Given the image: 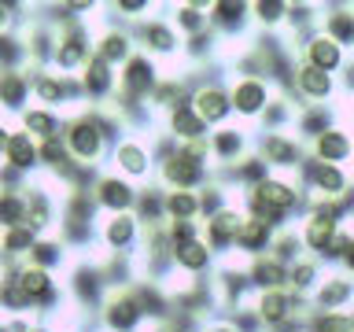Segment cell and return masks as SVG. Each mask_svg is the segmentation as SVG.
<instances>
[{
  "instance_id": "ba28073f",
  "label": "cell",
  "mask_w": 354,
  "mask_h": 332,
  "mask_svg": "<svg viewBox=\"0 0 354 332\" xmlns=\"http://www.w3.org/2000/svg\"><path fill=\"white\" fill-rule=\"evenodd\" d=\"M155 85H159V63H155L151 55L137 52L118 71V96H115V104H148V96H151Z\"/></svg>"
},
{
  "instance_id": "ee69618b",
  "label": "cell",
  "mask_w": 354,
  "mask_h": 332,
  "mask_svg": "<svg viewBox=\"0 0 354 332\" xmlns=\"http://www.w3.org/2000/svg\"><path fill=\"white\" fill-rule=\"evenodd\" d=\"M299 129L310 133V137H321V133L332 129V126H328V115H325V111H310V115L299 118Z\"/></svg>"
},
{
  "instance_id": "f6af8a7d",
  "label": "cell",
  "mask_w": 354,
  "mask_h": 332,
  "mask_svg": "<svg viewBox=\"0 0 354 332\" xmlns=\"http://www.w3.org/2000/svg\"><path fill=\"white\" fill-rule=\"evenodd\" d=\"M288 281H292L295 288H306L310 281H314V266H310V262H299V266H295V270H292V273H288Z\"/></svg>"
},
{
  "instance_id": "e0dca14e",
  "label": "cell",
  "mask_w": 354,
  "mask_h": 332,
  "mask_svg": "<svg viewBox=\"0 0 354 332\" xmlns=\"http://www.w3.org/2000/svg\"><path fill=\"white\" fill-rule=\"evenodd\" d=\"M19 122V133H26V137H33L37 144H48V140H59L63 137V115L59 111H48L41 104H30L22 115L15 118Z\"/></svg>"
},
{
  "instance_id": "e575fe53",
  "label": "cell",
  "mask_w": 354,
  "mask_h": 332,
  "mask_svg": "<svg viewBox=\"0 0 354 332\" xmlns=\"http://www.w3.org/2000/svg\"><path fill=\"white\" fill-rule=\"evenodd\" d=\"M251 281L259 284V288H266V292H273V288H281L288 281V273H284V266L277 262V259H254Z\"/></svg>"
},
{
  "instance_id": "5bb4252c",
  "label": "cell",
  "mask_w": 354,
  "mask_h": 332,
  "mask_svg": "<svg viewBox=\"0 0 354 332\" xmlns=\"http://www.w3.org/2000/svg\"><path fill=\"white\" fill-rule=\"evenodd\" d=\"M93 55L104 59L111 71H122L133 55H137V44H133V33L129 30H118V26H104V30H93Z\"/></svg>"
},
{
  "instance_id": "c3c4849f",
  "label": "cell",
  "mask_w": 354,
  "mask_h": 332,
  "mask_svg": "<svg viewBox=\"0 0 354 332\" xmlns=\"http://www.w3.org/2000/svg\"><path fill=\"white\" fill-rule=\"evenodd\" d=\"M203 332H240L236 325H229V321H214V325H207Z\"/></svg>"
},
{
  "instance_id": "603a6c76",
  "label": "cell",
  "mask_w": 354,
  "mask_h": 332,
  "mask_svg": "<svg viewBox=\"0 0 354 332\" xmlns=\"http://www.w3.org/2000/svg\"><path fill=\"white\" fill-rule=\"evenodd\" d=\"M4 166H11V170H15V174H22V177H33V174L41 170L37 140L15 129V137H11V144H8V155H4Z\"/></svg>"
},
{
  "instance_id": "44dd1931",
  "label": "cell",
  "mask_w": 354,
  "mask_h": 332,
  "mask_svg": "<svg viewBox=\"0 0 354 332\" xmlns=\"http://www.w3.org/2000/svg\"><path fill=\"white\" fill-rule=\"evenodd\" d=\"M0 314L8 321L33 317V303H30V295L22 292L19 270H0Z\"/></svg>"
},
{
  "instance_id": "d6a6232c",
  "label": "cell",
  "mask_w": 354,
  "mask_h": 332,
  "mask_svg": "<svg viewBox=\"0 0 354 332\" xmlns=\"http://www.w3.org/2000/svg\"><path fill=\"white\" fill-rule=\"evenodd\" d=\"M243 144H248L243 129H218V133H210V155L221 159V163L236 159V155L243 151Z\"/></svg>"
},
{
  "instance_id": "5b68a950",
  "label": "cell",
  "mask_w": 354,
  "mask_h": 332,
  "mask_svg": "<svg viewBox=\"0 0 354 332\" xmlns=\"http://www.w3.org/2000/svg\"><path fill=\"white\" fill-rule=\"evenodd\" d=\"M133 33V44H137V52L151 55L155 63L162 66V59H174V55H181V33H177V26L170 19L162 15H148L140 22H133L129 26Z\"/></svg>"
},
{
  "instance_id": "7c38bea8",
  "label": "cell",
  "mask_w": 354,
  "mask_h": 332,
  "mask_svg": "<svg viewBox=\"0 0 354 332\" xmlns=\"http://www.w3.org/2000/svg\"><path fill=\"white\" fill-rule=\"evenodd\" d=\"M77 85H82V100L88 107H111L118 96V74L111 71L104 59H88L77 74Z\"/></svg>"
},
{
  "instance_id": "ffe728a7",
  "label": "cell",
  "mask_w": 354,
  "mask_h": 332,
  "mask_svg": "<svg viewBox=\"0 0 354 332\" xmlns=\"http://www.w3.org/2000/svg\"><path fill=\"white\" fill-rule=\"evenodd\" d=\"M210 262H214V251L207 248L203 237H196V240H188V243H174V248H170V266H174L181 277L207 273Z\"/></svg>"
},
{
  "instance_id": "836d02e7",
  "label": "cell",
  "mask_w": 354,
  "mask_h": 332,
  "mask_svg": "<svg viewBox=\"0 0 354 332\" xmlns=\"http://www.w3.org/2000/svg\"><path fill=\"white\" fill-rule=\"evenodd\" d=\"M207 11L199 8V4H177L174 8V15H170V22L177 26V33H188V37H196V33H203V26H207Z\"/></svg>"
},
{
  "instance_id": "83f0119b",
  "label": "cell",
  "mask_w": 354,
  "mask_h": 332,
  "mask_svg": "<svg viewBox=\"0 0 354 332\" xmlns=\"http://www.w3.org/2000/svg\"><path fill=\"white\" fill-rule=\"evenodd\" d=\"M270 237H273V225H270V221L243 218L240 237H236V248H240V251H248V255H259V251H266V243H270Z\"/></svg>"
},
{
  "instance_id": "8d00e7d4",
  "label": "cell",
  "mask_w": 354,
  "mask_h": 332,
  "mask_svg": "<svg viewBox=\"0 0 354 332\" xmlns=\"http://www.w3.org/2000/svg\"><path fill=\"white\" fill-rule=\"evenodd\" d=\"M351 295H354V284L343 281V277H328V281L317 288V303L325 310H336L339 303H347Z\"/></svg>"
},
{
  "instance_id": "277c9868",
  "label": "cell",
  "mask_w": 354,
  "mask_h": 332,
  "mask_svg": "<svg viewBox=\"0 0 354 332\" xmlns=\"http://www.w3.org/2000/svg\"><path fill=\"white\" fill-rule=\"evenodd\" d=\"M96 19V15H93ZM93 19L74 22V26L55 30V52H52V71L77 77L82 66L93 59Z\"/></svg>"
},
{
  "instance_id": "9a60e30c",
  "label": "cell",
  "mask_w": 354,
  "mask_h": 332,
  "mask_svg": "<svg viewBox=\"0 0 354 332\" xmlns=\"http://www.w3.org/2000/svg\"><path fill=\"white\" fill-rule=\"evenodd\" d=\"M229 104L236 115L243 118H254L270 107V85L254 74H243V77H232V89H229Z\"/></svg>"
},
{
  "instance_id": "3957f363",
  "label": "cell",
  "mask_w": 354,
  "mask_h": 332,
  "mask_svg": "<svg viewBox=\"0 0 354 332\" xmlns=\"http://www.w3.org/2000/svg\"><path fill=\"white\" fill-rule=\"evenodd\" d=\"M30 96L33 104L48 107V111H59V115H74V111H82V85H77V77L71 74H59V71H33V85H30Z\"/></svg>"
},
{
  "instance_id": "d590c367",
  "label": "cell",
  "mask_w": 354,
  "mask_h": 332,
  "mask_svg": "<svg viewBox=\"0 0 354 332\" xmlns=\"http://www.w3.org/2000/svg\"><path fill=\"white\" fill-rule=\"evenodd\" d=\"M310 177H314V185H317L325 196H339L343 188H347V174H343L339 166H328V163L310 166Z\"/></svg>"
},
{
  "instance_id": "6da1fadb",
  "label": "cell",
  "mask_w": 354,
  "mask_h": 332,
  "mask_svg": "<svg viewBox=\"0 0 354 332\" xmlns=\"http://www.w3.org/2000/svg\"><path fill=\"white\" fill-rule=\"evenodd\" d=\"M63 144H66V151H71V159L77 166H93V170L100 166L104 155H111V144L104 137V129H100L96 107H82V111H74V115H66Z\"/></svg>"
},
{
  "instance_id": "bcb514c9",
  "label": "cell",
  "mask_w": 354,
  "mask_h": 332,
  "mask_svg": "<svg viewBox=\"0 0 354 332\" xmlns=\"http://www.w3.org/2000/svg\"><path fill=\"white\" fill-rule=\"evenodd\" d=\"M11 137H15V126H11L8 118H0V159L8 155V144H11Z\"/></svg>"
},
{
  "instance_id": "7dc6e473",
  "label": "cell",
  "mask_w": 354,
  "mask_h": 332,
  "mask_svg": "<svg viewBox=\"0 0 354 332\" xmlns=\"http://www.w3.org/2000/svg\"><path fill=\"white\" fill-rule=\"evenodd\" d=\"M151 332H185V329L177 325V321H155V325H151Z\"/></svg>"
},
{
  "instance_id": "484cf974",
  "label": "cell",
  "mask_w": 354,
  "mask_h": 332,
  "mask_svg": "<svg viewBox=\"0 0 354 332\" xmlns=\"http://www.w3.org/2000/svg\"><path fill=\"white\" fill-rule=\"evenodd\" d=\"M343 63V48L332 37H325V33H317V37H310L306 44V66H317V71L332 74L336 66Z\"/></svg>"
},
{
  "instance_id": "4316f807",
  "label": "cell",
  "mask_w": 354,
  "mask_h": 332,
  "mask_svg": "<svg viewBox=\"0 0 354 332\" xmlns=\"http://www.w3.org/2000/svg\"><path fill=\"white\" fill-rule=\"evenodd\" d=\"M262 163L266 166H295L299 163V144L284 133H266L262 137Z\"/></svg>"
},
{
  "instance_id": "74e56055",
  "label": "cell",
  "mask_w": 354,
  "mask_h": 332,
  "mask_svg": "<svg viewBox=\"0 0 354 332\" xmlns=\"http://www.w3.org/2000/svg\"><path fill=\"white\" fill-rule=\"evenodd\" d=\"M325 37H332L343 48V44L354 41V11H332L325 19Z\"/></svg>"
},
{
  "instance_id": "681fc988",
  "label": "cell",
  "mask_w": 354,
  "mask_h": 332,
  "mask_svg": "<svg viewBox=\"0 0 354 332\" xmlns=\"http://www.w3.org/2000/svg\"><path fill=\"white\" fill-rule=\"evenodd\" d=\"M343 259H347V266L354 270V240H351V248H347V255H343Z\"/></svg>"
},
{
  "instance_id": "2e32d148",
  "label": "cell",
  "mask_w": 354,
  "mask_h": 332,
  "mask_svg": "<svg viewBox=\"0 0 354 332\" xmlns=\"http://www.w3.org/2000/svg\"><path fill=\"white\" fill-rule=\"evenodd\" d=\"M30 85H33V71L19 66V71H0V115H22L30 107Z\"/></svg>"
},
{
  "instance_id": "4dcf8cb0",
  "label": "cell",
  "mask_w": 354,
  "mask_h": 332,
  "mask_svg": "<svg viewBox=\"0 0 354 332\" xmlns=\"http://www.w3.org/2000/svg\"><path fill=\"white\" fill-rule=\"evenodd\" d=\"M295 85H299V93L310 96V100L332 96V74L317 71V66H299V71H295Z\"/></svg>"
},
{
  "instance_id": "cb8c5ba5",
  "label": "cell",
  "mask_w": 354,
  "mask_h": 332,
  "mask_svg": "<svg viewBox=\"0 0 354 332\" xmlns=\"http://www.w3.org/2000/svg\"><path fill=\"white\" fill-rule=\"evenodd\" d=\"M30 266H41V270L48 273H59L66 262H71V248L59 240V232H48V237H37V243H33L30 251Z\"/></svg>"
},
{
  "instance_id": "f1b7e54d",
  "label": "cell",
  "mask_w": 354,
  "mask_h": 332,
  "mask_svg": "<svg viewBox=\"0 0 354 332\" xmlns=\"http://www.w3.org/2000/svg\"><path fill=\"white\" fill-rule=\"evenodd\" d=\"M26 225V196L22 188H0V229Z\"/></svg>"
},
{
  "instance_id": "60d3db41",
  "label": "cell",
  "mask_w": 354,
  "mask_h": 332,
  "mask_svg": "<svg viewBox=\"0 0 354 332\" xmlns=\"http://www.w3.org/2000/svg\"><path fill=\"white\" fill-rule=\"evenodd\" d=\"M314 332H354V317L336 314V310H325V314L314 321Z\"/></svg>"
},
{
  "instance_id": "f35d334b",
  "label": "cell",
  "mask_w": 354,
  "mask_h": 332,
  "mask_svg": "<svg viewBox=\"0 0 354 332\" xmlns=\"http://www.w3.org/2000/svg\"><path fill=\"white\" fill-rule=\"evenodd\" d=\"M22 11H26V4L0 0V37H4V33H19V26L30 19V15H22Z\"/></svg>"
},
{
  "instance_id": "4fadbf2b",
  "label": "cell",
  "mask_w": 354,
  "mask_h": 332,
  "mask_svg": "<svg viewBox=\"0 0 354 332\" xmlns=\"http://www.w3.org/2000/svg\"><path fill=\"white\" fill-rule=\"evenodd\" d=\"M66 295L74 299L77 310H88V306H100L107 295V284H104V273H100V262H74L71 270V281H66Z\"/></svg>"
},
{
  "instance_id": "7a4b0ae2",
  "label": "cell",
  "mask_w": 354,
  "mask_h": 332,
  "mask_svg": "<svg viewBox=\"0 0 354 332\" xmlns=\"http://www.w3.org/2000/svg\"><path fill=\"white\" fill-rule=\"evenodd\" d=\"M207 144H177L166 159L155 163V174L166 185V192H192L196 185L207 181Z\"/></svg>"
},
{
  "instance_id": "b9f144b4",
  "label": "cell",
  "mask_w": 354,
  "mask_h": 332,
  "mask_svg": "<svg viewBox=\"0 0 354 332\" xmlns=\"http://www.w3.org/2000/svg\"><path fill=\"white\" fill-rule=\"evenodd\" d=\"M243 4H210V19L218 22V26H240L243 22Z\"/></svg>"
},
{
  "instance_id": "1f68e13d",
  "label": "cell",
  "mask_w": 354,
  "mask_h": 332,
  "mask_svg": "<svg viewBox=\"0 0 354 332\" xmlns=\"http://www.w3.org/2000/svg\"><path fill=\"white\" fill-rule=\"evenodd\" d=\"M166 221H196L199 214V196L196 192H162Z\"/></svg>"
},
{
  "instance_id": "ac0fdd59",
  "label": "cell",
  "mask_w": 354,
  "mask_h": 332,
  "mask_svg": "<svg viewBox=\"0 0 354 332\" xmlns=\"http://www.w3.org/2000/svg\"><path fill=\"white\" fill-rule=\"evenodd\" d=\"M240 225H243V214L232 207H221L218 214H210L203 221V240L210 251H229L236 248V237H240Z\"/></svg>"
},
{
  "instance_id": "7402d4cb",
  "label": "cell",
  "mask_w": 354,
  "mask_h": 332,
  "mask_svg": "<svg viewBox=\"0 0 354 332\" xmlns=\"http://www.w3.org/2000/svg\"><path fill=\"white\" fill-rule=\"evenodd\" d=\"M162 122H166V129H162V133H166L170 140H177V144H199V140L207 137V126L199 122V115H196V111L188 107V104L174 107Z\"/></svg>"
},
{
  "instance_id": "9c48e42d",
  "label": "cell",
  "mask_w": 354,
  "mask_h": 332,
  "mask_svg": "<svg viewBox=\"0 0 354 332\" xmlns=\"http://www.w3.org/2000/svg\"><path fill=\"white\" fill-rule=\"evenodd\" d=\"M144 225L137 221V214H104L96 221V248L104 255H126L133 259V248H137Z\"/></svg>"
},
{
  "instance_id": "d4e9b609",
  "label": "cell",
  "mask_w": 354,
  "mask_h": 332,
  "mask_svg": "<svg viewBox=\"0 0 354 332\" xmlns=\"http://www.w3.org/2000/svg\"><path fill=\"white\" fill-rule=\"evenodd\" d=\"M354 155V140H351V133L347 129H325L317 137V159L321 163H328V166H339L343 159H351Z\"/></svg>"
},
{
  "instance_id": "f546056e",
  "label": "cell",
  "mask_w": 354,
  "mask_h": 332,
  "mask_svg": "<svg viewBox=\"0 0 354 332\" xmlns=\"http://www.w3.org/2000/svg\"><path fill=\"white\" fill-rule=\"evenodd\" d=\"M254 314H259L266 325H281V321L292 314V299H288V292H281V288L262 292V295H259V306H254Z\"/></svg>"
},
{
  "instance_id": "7bdbcfd3",
  "label": "cell",
  "mask_w": 354,
  "mask_h": 332,
  "mask_svg": "<svg viewBox=\"0 0 354 332\" xmlns=\"http://www.w3.org/2000/svg\"><path fill=\"white\" fill-rule=\"evenodd\" d=\"M254 19L266 22V26H273V22H281V15H288V4H277V0H262V4H254Z\"/></svg>"
},
{
  "instance_id": "ab89813d",
  "label": "cell",
  "mask_w": 354,
  "mask_h": 332,
  "mask_svg": "<svg viewBox=\"0 0 354 332\" xmlns=\"http://www.w3.org/2000/svg\"><path fill=\"white\" fill-rule=\"evenodd\" d=\"M104 11H115V15L126 19V22H140V19H148L151 4L148 0H115V4H107Z\"/></svg>"
},
{
  "instance_id": "d6986e66",
  "label": "cell",
  "mask_w": 354,
  "mask_h": 332,
  "mask_svg": "<svg viewBox=\"0 0 354 332\" xmlns=\"http://www.w3.org/2000/svg\"><path fill=\"white\" fill-rule=\"evenodd\" d=\"M188 107L199 115V122L210 129V126H221L229 115H232V104H229V93L225 89H218V85H199L192 100H188Z\"/></svg>"
},
{
  "instance_id": "30bf717a",
  "label": "cell",
  "mask_w": 354,
  "mask_h": 332,
  "mask_svg": "<svg viewBox=\"0 0 354 332\" xmlns=\"http://www.w3.org/2000/svg\"><path fill=\"white\" fill-rule=\"evenodd\" d=\"M144 321L148 317H144V310L129 288H111L104 303H100V329L104 332H137Z\"/></svg>"
},
{
  "instance_id": "52a82bcc",
  "label": "cell",
  "mask_w": 354,
  "mask_h": 332,
  "mask_svg": "<svg viewBox=\"0 0 354 332\" xmlns=\"http://www.w3.org/2000/svg\"><path fill=\"white\" fill-rule=\"evenodd\" d=\"M111 170L118 177H126V181H144V177L155 174V159H151V140L140 137V133H126L115 148H111Z\"/></svg>"
},
{
  "instance_id": "8992f818",
  "label": "cell",
  "mask_w": 354,
  "mask_h": 332,
  "mask_svg": "<svg viewBox=\"0 0 354 332\" xmlns=\"http://www.w3.org/2000/svg\"><path fill=\"white\" fill-rule=\"evenodd\" d=\"M22 196H26V225L37 232V237H48V232L59 229V199H63V192H55L52 181L30 177V181L22 185Z\"/></svg>"
},
{
  "instance_id": "8fae6325",
  "label": "cell",
  "mask_w": 354,
  "mask_h": 332,
  "mask_svg": "<svg viewBox=\"0 0 354 332\" xmlns=\"http://www.w3.org/2000/svg\"><path fill=\"white\" fill-rule=\"evenodd\" d=\"M137 192L140 188L133 181L118 177L115 170H107V174H96L93 203H96V210H104V214H129L133 203H137Z\"/></svg>"
}]
</instances>
